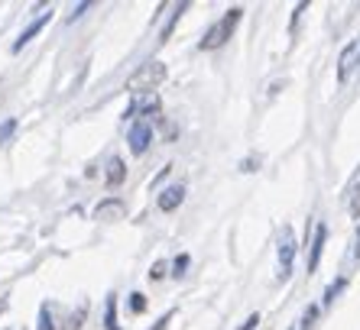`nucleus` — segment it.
<instances>
[{"label":"nucleus","instance_id":"f257e3e1","mask_svg":"<svg viewBox=\"0 0 360 330\" xmlns=\"http://www.w3.org/2000/svg\"><path fill=\"white\" fill-rule=\"evenodd\" d=\"M162 81H166V65H162V62H146L140 72L130 74V81H127V91H130V94L156 91Z\"/></svg>","mask_w":360,"mask_h":330},{"label":"nucleus","instance_id":"f03ea898","mask_svg":"<svg viewBox=\"0 0 360 330\" xmlns=\"http://www.w3.org/2000/svg\"><path fill=\"white\" fill-rule=\"evenodd\" d=\"M240 13H243L240 7L227 10L224 17H221L218 23L211 26L208 33H205V39H201V49H218V46H224V42L231 39V33H234V26L240 23Z\"/></svg>","mask_w":360,"mask_h":330},{"label":"nucleus","instance_id":"7ed1b4c3","mask_svg":"<svg viewBox=\"0 0 360 330\" xmlns=\"http://www.w3.org/2000/svg\"><path fill=\"white\" fill-rule=\"evenodd\" d=\"M150 140H153V124L150 120H134V124H130V133H127L130 152H134V156H143V152L150 149Z\"/></svg>","mask_w":360,"mask_h":330},{"label":"nucleus","instance_id":"20e7f679","mask_svg":"<svg viewBox=\"0 0 360 330\" xmlns=\"http://www.w3.org/2000/svg\"><path fill=\"white\" fill-rule=\"evenodd\" d=\"M156 110H160V94L156 91H140V94H134V98H130V107H127V120H134L136 114L140 117H153L156 114Z\"/></svg>","mask_w":360,"mask_h":330},{"label":"nucleus","instance_id":"39448f33","mask_svg":"<svg viewBox=\"0 0 360 330\" xmlns=\"http://www.w3.org/2000/svg\"><path fill=\"white\" fill-rule=\"evenodd\" d=\"M292 256H295V239H292V230L283 227V237H279V279L292 272Z\"/></svg>","mask_w":360,"mask_h":330},{"label":"nucleus","instance_id":"423d86ee","mask_svg":"<svg viewBox=\"0 0 360 330\" xmlns=\"http://www.w3.org/2000/svg\"><path fill=\"white\" fill-rule=\"evenodd\" d=\"M127 214V204L120 198H108L94 207V220H120Z\"/></svg>","mask_w":360,"mask_h":330},{"label":"nucleus","instance_id":"0eeeda50","mask_svg":"<svg viewBox=\"0 0 360 330\" xmlns=\"http://www.w3.org/2000/svg\"><path fill=\"white\" fill-rule=\"evenodd\" d=\"M49 20H52V10H46V13H39V20H33V23H30V26H26V29H23V33H20V39L13 42V52H23V46H26V42H33L36 36L42 33V26L49 23Z\"/></svg>","mask_w":360,"mask_h":330},{"label":"nucleus","instance_id":"6e6552de","mask_svg":"<svg viewBox=\"0 0 360 330\" xmlns=\"http://www.w3.org/2000/svg\"><path fill=\"white\" fill-rule=\"evenodd\" d=\"M357 55H360V42H351L347 49L341 52V62H338V81H347L354 72V65H357Z\"/></svg>","mask_w":360,"mask_h":330},{"label":"nucleus","instance_id":"1a4fd4ad","mask_svg":"<svg viewBox=\"0 0 360 330\" xmlns=\"http://www.w3.org/2000/svg\"><path fill=\"white\" fill-rule=\"evenodd\" d=\"M182 201H185V185H172V188L162 191L156 204H160V211H176Z\"/></svg>","mask_w":360,"mask_h":330},{"label":"nucleus","instance_id":"9d476101","mask_svg":"<svg viewBox=\"0 0 360 330\" xmlns=\"http://www.w3.org/2000/svg\"><path fill=\"white\" fill-rule=\"evenodd\" d=\"M325 239H328V227L319 223L315 227V239H311V256H309V272L319 269V259H321V249H325Z\"/></svg>","mask_w":360,"mask_h":330},{"label":"nucleus","instance_id":"9b49d317","mask_svg":"<svg viewBox=\"0 0 360 330\" xmlns=\"http://www.w3.org/2000/svg\"><path fill=\"white\" fill-rule=\"evenodd\" d=\"M124 178H127V169H124V162L114 156V159L108 162V185H110V188H117Z\"/></svg>","mask_w":360,"mask_h":330},{"label":"nucleus","instance_id":"f8f14e48","mask_svg":"<svg viewBox=\"0 0 360 330\" xmlns=\"http://www.w3.org/2000/svg\"><path fill=\"white\" fill-rule=\"evenodd\" d=\"M104 327L120 330V324H117V295H108V305H104Z\"/></svg>","mask_w":360,"mask_h":330},{"label":"nucleus","instance_id":"ddd939ff","mask_svg":"<svg viewBox=\"0 0 360 330\" xmlns=\"http://www.w3.org/2000/svg\"><path fill=\"white\" fill-rule=\"evenodd\" d=\"M52 311H56V308H52L49 301H46V305L39 308V330H56V321H52Z\"/></svg>","mask_w":360,"mask_h":330},{"label":"nucleus","instance_id":"4468645a","mask_svg":"<svg viewBox=\"0 0 360 330\" xmlns=\"http://www.w3.org/2000/svg\"><path fill=\"white\" fill-rule=\"evenodd\" d=\"M13 133H17V120L10 117V120H4V124H0V146H4V143H7Z\"/></svg>","mask_w":360,"mask_h":330},{"label":"nucleus","instance_id":"2eb2a0df","mask_svg":"<svg viewBox=\"0 0 360 330\" xmlns=\"http://www.w3.org/2000/svg\"><path fill=\"white\" fill-rule=\"evenodd\" d=\"M130 308H134L136 314H143V311H146V295H140V291H134V295H130Z\"/></svg>","mask_w":360,"mask_h":330},{"label":"nucleus","instance_id":"dca6fc26","mask_svg":"<svg viewBox=\"0 0 360 330\" xmlns=\"http://www.w3.org/2000/svg\"><path fill=\"white\" fill-rule=\"evenodd\" d=\"M344 285H347V282H344V279H338L335 285L328 289V295H325V305H331V301H335V295H341V291H344Z\"/></svg>","mask_w":360,"mask_h":330},{"label":"nucleus","instance_id":"f3484780","mask_svg":"<svg viewBox=\"0 0 360 330\" xmlns=\"http://www.w3.org/2000/svg\"><path fill=\"white\" fill-rule=\"evenodd\" d=\"M172 269H176V275H182L185 269H188V256H179L176 263H172Z\"/></svg>","mask_w":360,"mask_h":330},{"label":"nucleus","instance_id":"a211bd4d","mask_svg":"<svg viewBox=\"0 0 360 330\" xmlns=\"http://www.w3.org/2000/svg\"><path fill=\"white\" fill-rule=\"evenodd\" d=\"M162 275H166V263H156L150 269V279H162Z\"/></svg>","mask_w":360,"mask_h":330},{"label":"nucleus","instance_id":"6ab92c4d","mask_svg":"<svg viewBox=\"0 0 360 330\" xmlns=\"http://www.w3.org/2000/svg\"><path fill=\"white\" fill-rule=\"evenodd\" d=\"M257 324H260V314H250V317L243 321V327H240V330H257Z\"/></svg>","mask_w":360,"mask_h":330},{"label":"nucleus","instance_id":"aec40b11","mask_svg":"<svg viewBox=\"0 0 360 330\" xmlns=\"http://www.w3.org/2000/svg\"><path fill=\"white\" fill-rule=\"evenodd\" d=\"M169 321H172V311H169L166 317H160V321H156V327H150V330H169Z\"/></svg>","mask_w":360,"mask_h":330},{"label":"nucleus","instance_id":"412c9836","mask_svg":"<svg viewBox=\"0 0 360 330\" xmlns=\"http://www.w3.org/2000/svg\"><path fill=\"white\" fill-rule=\"evenodd\" d=\"M88 7H91V4H78V7H75V13H72V17H68V20H78V17H82V13H84V10H88Z\"/></svg>","mask_w":360,"mask_h":330},{"label":"nucleus","instance_id":"4be33fe9","mask_svg":"<svg viewBox=\"0 0 360 330\" xmlns=\"http://www.w3.org/2000/svg\"><path fill=\"white\" fill-rule=\"evenodd\" d=\"M351 214L360 217V188H357V198H354V207H351Z\"/></svg>","mask_w":360,"mask_h":330},{"label":"nucleus","instance_id":"5701e85b","mask_svg":"<svg viewBox=\"0 0 360 330\" xmlns=\"http://www.w3.org/2000/svg\"><path fill=\"white\" fill-rule=\"evenodd\" d=\"M354 256H357V259H360V237H357V249H354Z\"/></svg>","mask_w":360,"mask_h":330}]
</instances>
